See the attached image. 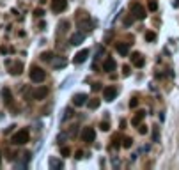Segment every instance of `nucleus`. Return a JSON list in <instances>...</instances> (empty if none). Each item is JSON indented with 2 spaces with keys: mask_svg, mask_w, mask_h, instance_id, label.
I'll use <instances>...</instances> for the list:
<instances>
[{
  "mask_svg": "<svg viewBox=\"0 0 179 170\" xmlns=\"http://www.w3.org/2000/svg\"><path fill=\"white\" fill-rule=\"evenodd\" d=\"M98 89H101V87H99V83H94V85H92V90H98Z\"/></svg>",
  "mask_w": 179,
  "mask_h": 170,
  "instance_id": "obj_32",
  "label": "nucleus"
},
{
  "mask_svg": "<svg viewBox=\"0 0 179 170\" xmlns=\"http://www.w3.org/2000/svg\"><path fill=\"white\" fill-rule=\"evenodd\" d=\"M115 67H117V64H115V60H114V59H107V60H105V64H103V69H105L107 73H112Z\"/></svg>",
  "mask_w": 179,
  "mask_h": 170,
  "instance_id": "obj_13",
  "label": "nucleus"
},
{
  "mask_svg": "<svg viewBox=\"0 0 179 170\" xmlns=\"http://www.w3.org/2000/svg\"><path fill=\"white\" fill-rule=\"evenodd\" d=\"M28 138H30L28 131H27V129H20V131H16V133L12 135L11 142H12L14 145H23V144H27V142H28Z\"/></svg>",
  "mask_w": 179,
  "mask_h": 170,
  "instance_id": "obj_1",
  "label": "nucleus"
},
{
  "mask_svg": "<svg viewBox=\"0 0 179 170\" xmlns=\"http://www.w3.org/2000/svg\"><path fill=\"white\" fill-rule=\"evenodd\" d=\"M117 94H119L117 87H107V89L103 90V98H105V101H114V99L117 98Z\"/></svg>",
  "mask_w": 179,
  "mask_h": 170,
  "instance_id": "obj_4",
  "label": "nucleus"
},
{
  "mask_svg": "<svg viewBox=\"0 0 179 170\" xmlns=\"http://www.w3.org/2000/svg\"><path fill=\"white\" fill-rule=\"evenodd\" d=\"M130 14H131V18H133V20H144V18L147 16L146 9H144L140 4H133V5H131V9H130Z\"/></svg>",
  "mask_w": 179,
  "mask_h": 170,
  "instance_id": "obj_3",
  "label": "nucleus"
},
{
  "mask_svg": "<svg viewBox=\"0 0 179 170\" xmlns=\"http://www.w3.org/2000/svg\"><path fill=\"white\" fill-rule=\"evenodd\" d=\"M50 169H62V161H59V160H50Z\"/></svg>",
  "mask_w": 179,
  "mask_h": 170,
  "instance_id": "obj_17",
  "label": "nucleus"
},
{
  "mask_svg": "<svg viewBox=\"0 0 179 170\" xmlns=\"http://www.w3.org/2000/svg\"><path fill=\"white\" fill-rule=\"evenodd\" d=\"M131 145H133V140H131L130 137H126V138L122 140V147H124V149H130Z\"/></svg>",
  "mask_w": 179,
  "mask_h": 170,
  "instance_id": "obj_18",
  "label": "nucleus"
},
{
  "mask_svg": "<svg viewBox=\"0 0 179 170\" xmlns=\"http://www.w3.org/2000/svg\"><path fill=\"white\" fill-rule=\"evenodd\" d=\"M146 39H147V41H154V39H156V34H154V32H147V34H146Z\"/></svg>",
  "mask_w": 179,
  "mask_h": 170,
  "instance_id": "obj_21",
  "label": "nucleus"
},
{
  "mask_svg": "<svg viewBox=\"0 0 179 170\" xmlns=\"http://www.w3.org/2000/svg\"><path fill=\"white\" fill-rule=\"evenodd\" d=\"M137 105H138V101H137V98H133V99L130 101V106H131V108H135Z\"/></svg>",
  "mask_w": 179,
  "mask_h": 170,
  "instance_id": "obj_28",
  "label": "nucleus"
},
{
  "mask_svg": "<svg viewBox=\"0 0 179 170\" xmlns=\"http://www.w3.org/2000/svg\"><path fill=\"white\" fill-rule=\"evenodd\" d=\"M2 96L5 98V101H9V90H7V89H4V90H2Z\"/></svg>",
  "mask_w": 179,
  "mask_h": 170,
  "instance_id": "obj_27",
  "label": "nucleus"
},
{
  "mask_svg": "<svg viewBox=\"0 0 179 170\" xmlns=\"http://www.w3.org/2000/svg\"><path fill=\"white\" fill-rule=\"evenodd\" d=\"M87 57H89V50H82V51H78V53L75 55V64H82V62H85Z\"/></svg>",
  "mask_w": 179,
  "mask_h": 170,
  "instance_id": "obj_9",
  "label": "nucleus"
},
{
  "mask_svg": "<svg viewBox=\"0 0 179 170\" xmlns=\"http://www.w3.org/2000/svg\"><path fill=\"white\" fill-rule=\"evenodd\" d=\"M21 71H23V64L21 62H12V66H11V75H14V76H18V75H21Z\"/></svg>",
  "mask_w": 179,
  "mask_h": 170,
  "instance_id": "obj_14",
  "label": "nucleus"
},
{
  "mask_svg": "<svg viewBox=\"0 0 179 170\" xmlns=\"http://www.w3.org/2000/svg\"><path fill=\"white\" fill-rule=\"evenodd\" d=\"M67 7V0H53L51 2V11L53 12H62Z\"/></svg>",
  "mask_w": 179,
  "mask_h": 170,
  "instance_id": "obj_6",
  "label": "nucleus"
},
{
  "mask_svg": "<svg viewBox=\"0 0 179 170\" xmlns=\"http://www.w3.org/2000/svg\"><path fill=\"white\" fill-rule=\"evenodd\" d=\"M115 50H117L119 55L126 57V55L130 53V44H128V43H117V44H115Z\"/></svg>",
  "mask_w": 179,
  "mask_h": 170,
  "instance_id": "obj_8",
  "label": "nucleus"
},
{
  "mask_svg": "<svg viewBox=\"0 0 179 170\" xmlns=\"http://www.w3.org/2000/svg\"><path fill=\"white\" fill-rule=\"evenodd\" d=\"M87 105H89V108H98L99 106V99H92V101H87Z\"/></svg>",
  "mask_w": 179,
  "mask_h": 170,
  "instance_id": "obj_19",
  "label": "nucleus"
},
{
  "mask_svg": "<svg viewBox=\"0 0 179 170\" xmlns=\"http://www.w3.org/2000/svg\"><path fill=\"white\" fill-rule=\"evenodd\" d=\"M87 99H89V96L83 94V92L75 94V96H73V105H75V106H83V105L87 103Z\"/></svg>",
  "mask_w": 179,
  "mask_h": 170,
  "instance_id": "obj_7",
  "label": "nucleus"
},
{
  "mask_svg": "<svg viewBox=\"0 0 179 170\" xmlns=\"http://www.w3.org/2000/svg\"><path fill=\"white\" fill-rule=\"evenodd\" d=\"M130 73H131L130 66H124V67H122V75H124V76H130Z\"/></svg>",
  "mask_w": 179,
  "mask_h": 170,
  "instance_id": "obj_25",
  "label": "nucleus"
},
{
  "mask_svg": "<svg viewBox=\"0 0 179 170\" xmlns=\"http://www.w3.org/2000/svg\"><path fill=\"white\" fill-rule=\"evenodd\" d=\"M28 76H30V80H32V82H36V83H41V82L46 78V73H44L41 67L34 66V67H30V71H28Z\"/></svg>",
  "mask_w": 179,
  "mask_h": 170,
  "instance_id": "obj_2",
  "label": "nucleus"
},
{
  "mask_svg": "<svg viewBox=\"0 0 179 170\" xmlns=\"http://www.w3.org/2000/svg\"><path fill=\"white\" fill-rule=\"evenodd\" d=\"M99 128H101V131H108V129H110L108 122H101V126H99Z\"/></svg>",
  "mask_w": 179,
  "mask_h": 170,
  "instance_id": "obj_26",
  "label": "nucleus"
},
{
  "mask_svg": "<svg viewBox=\"0 0 179 170\" xmlns=\"http://www.w3.org/2000/svg\"><path fill=\"white\" fill-rule=\"evenodd\" d=\"M43 14H44V12H43L41 9H37V11H36V16H43Z\"/></svg>",
  "mask_w": 179,
  "mask_h": 170,
  "instance_id": "obj_31",
  "label": "nucleus"
},
{
  "mask_svg": "<svg viewBox=\"0 0 179 170\" xmlns=\"http://www.w3.org/2000/svg\"><path fill=\"white\" fill-rule=\"evenodd\" d=\"M60 154H62V156H69V154H71V149H69V147H62V149H60Z\"/></svg>",
  "mask_w": 179,
  "mask_h": 170,
  "instance_id": "obj_23",
  "label": "nucleus"
},
{
  "mask_svg": "<svg viewBox=\"0 0 179 170\" xmlns=\"http://www.w3.org/2000/svg\"><path fill=\"white\" fill-rule=\"evenodd\" d=\"M94 138H96L94 128H83V131H82V140H83V142H94Z\"/></svg>",
  "mask_w": 179,
  "mask_h": 170,
  "instance_id": "obj_5",
  "label": "nucleus"
},
{
  "mask_svg": "<svg viewBox=\"0 0 179 170\" xmlns=\"http://www.w3.org/2000/svg\"><path fill=\"white\" fill-rule=\"evenodd\" d=\"M82 158H83V153H82V151H78V153H76V160H82Z\"/></svg>",
  "mask_w": 179,
  "mask_h": 170,
  "instance_id": "obj_30",
  "label": "nucleus"
},
{
  "mask_svg": "<svg viewBox=\"0 0 179 170\" xmlns=\"http://www.w3.org/2000/svg\"><path fill=\"white\" fill-rule=\"evenodd\" d=\"M48 96V89L46 87H39L34 90V99H44Z\"/></svg>",
  "mask_w": 179,
  "mask_h": 170,
  "instance_id": "obj_10",
  "label": "nucleus"
},
{
  "mask_svg": "<svg viewBox=\"0 0 179 170\" xmlns=\"http://www.w3.org/2000/svg\"><path fill=\"white\" fill-rule=\"evenodd\" d=\"M57 140H59V142H60V144H62V142H64V140H66V135H64V133H60V135H59V138H57Z\"/></svg>",
  "mask_w": 179,
  "mask_h": 170,
  "instance_id": "obj_29",
  "label": "nucleus"
},
{
  "mask_svg": "<svg viewBox=\"0 0 179 170\" xmlns=\"http://www.w3.org/2000/svg\"><path fill=\"white\" fill-rule=\"evenodd\" d=\"M149 9H151V11H156V9H158V2H156V0H151V2H149Z\"/></svg>",
  "mask_w": 179,
  "mask_h": 170,
  "instance_id": "obj_20",
  "label": "nucleus"
},
{
  "mask_svg": "<svg viewBox=\"0 0 179 170\" xmlns=\"http://www.w3.org/2000/svg\"><path fill=\"white\" fill-rule=\"evenodd\" d=\"M51 57H53V55H51V51H44V53L41 55V59H43V60H50Z\"/></svg>",
  "mask_w": 179,
  "mask_h": 170,
  "instance_id": "obj_22",
  "label": "nucleus"
},
{
  "mask_svg": "<svg viewBox=\"0 0 179 170\" xmlns=\"http://www.w3.org/2000/svg\"><path fill=\"white\" fill-rule=\"evenodd\" d=\"M138 133H140V135H146V133H147V126H144V124L140 126V124H138Z\"/></svg>",
  "mask_w": 179,
  "mask_h": 170,
  "instance_id": "obj_24",
  "label": "nucleus"
},
{
  "mask_svg": "<svg viewBox=\"0 0 179 170\" xmlns=\"http://www.w3.org/2000/svg\"><path fill=\"white\" fill-rule=\"evenodd\" d=\"M0 161H2V154H0Z\"/></svg>",
  "mask_w": 179,
  "mask_h": 170,
  "instance_id": "obj_33",
  "label": "nucleus"
},
{
  "mask_svg": "<svg viewBox=\"0 0 179 170\" xmlns=\"http://www.w3.org/2000/svg\"><path fill=\"white\" fill-rule=\"evenodd\" d=\"M144 117H146V112H144V110L137 112V115H135V117H133V121H131V122H133V126H138V124H140V121H142Z\"/></svg>",
  "mask_w": 179,
  "mask_h": 170,
  "instance_id": "obj_16",
  "label": "nucleus"
},
{
  "mask_svg": "<svg viewBox=\"0 0 179 170\" xmlns=\"http://www.w3.org/2000/svg\"><path fill=\"white\" fill-rule=\"evenodd\" d=\"M51 64H53V67H55V69H62V67H66V64H67V60H66L64 57H55Z\"/></svg>",
  "mask_w": 179,
  "mask_h": 170,
  "instance_id": "obj_12",
  "label": "nucleus"
},
{
  "mask_svg": "<svg viewBox=\"0 0 179 170\" xmlns=\"http://www.w3.org/2000/svg\"><path fill=\"white\" fill-rule=\"evenodd\" d=\"M83 39H85L83 34H75V35H71V44H73V46H78V44L83 43Z\"/></svg>",
  "mask_w": 179,
  "mask_h": 170,
  "instance_id": "obj_15",
  "label": "nucleus"
},
{
  "mask_svg": "<svg viewBox=\"0 0 179 170\" xmlns=\"http://www.w3.org/2000/svg\"><path fill=\"white\" fill-rule=\"evenodd\" d=\"M131 62H133V66H137V67H142L146 60H144V57H142L140 53H133V55H131Z\"/></svg>",
  "mask_w": 179,
  "mask_h": 170,
  "instance_id": "obj_11",
  "label": "nucleus"
}]
</instances>
